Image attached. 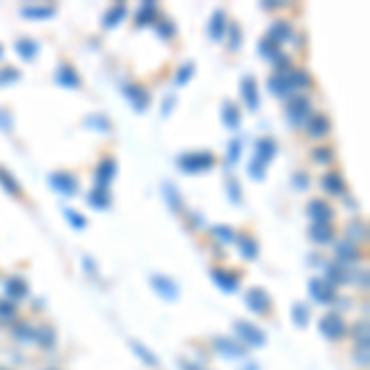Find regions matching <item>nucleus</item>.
Segmentation results:
<instances>
[{
  "label": "nucleus",
  "instance_id": "864d4df0",
  "mask_svg": "<svg viewBox=\"0 0 370 370\" xmlns=\"http://www.w3.org/2000/svg\"><path fill=\"white\" fill-rule=\"evenodd\" d=\"M0 131H13V119H10V114L5 109H0Z\"/></svg>",
  "mask_w": 370,
  "mask_h": 370
},
{
  "label": "nucleus",
  "instance_id": "49530a36",
  "mask_svg": "<svg viewBox=\"0 0 370 370\" xmlns=\"http://www.w3.org/2000/svg\"><path fill=\"white\" fill-rule=\"evenodd\" d=\"M64 217H69V222H72V227H77V229L87 227V220H84L82 215L77 213V210H72V208H64Z\"/></svg>",
  "mask_w": 370,
  "mask_h": 370
},
{
  "label": "nucleus",
  "instance_id": "4c0bfd02",
  "mask_svg": "<svg viewBox=\"0 0 370 370\" xmlns=\"http://www.w3.org/2000/svg\"><path fill=\"white\" fill-rule=\"evenodd\" d=\"M213 234L220 239V242H232V239H237L234 229L227 227V225H215V227H213Z\"/></svg>",
  "mask_w": 370,
  "mask_h": 370
},
{
  "label": "nucleus",
  "instance_id": "5701e85b",
  "mask_svg": "<svg viewBox=\"0 0 370 370\" xmlns=\"http://www.w3.org/2000/svg\"><path fill=\"white\" fill-rule=\"evenodd\" d=\"M87 203L92 205L94 210H107L109 205H112V198H109V190H104V188H94V190H89Z\"/></svg>",
  "mask_w": 370,
  "mask_h": 370
},
{
  "label": "nucleus",
  "instance_id": "20e7f679",
  "mask_svg": "<svg viewBox=\"0 0 370 370\" xmlns=\"http://www.w3.org/2000/svg\"><path fill=\"white\" fill-rule=\"evenodd\" d=\"M318 331H321V336L328 338V341H338V338L346 333V323H343V318L338 316V314H326V316L318 321Z\"/></svg>",
  "mask_w": 370,
  "mask_h": 370
},
{
  "label": "nucleus",
  "instance_id": "a19ab883",
  "mask_svg": "<svg viewBox=\"0 0 370 370\" xmlns=\"http://www.w3.org/2000/svg\"><path fill=\"white\" fill-rule=\"evenodd\" d=\"M193 74H195V64H193V62H185L183 67L178 69V74H176V84H178V87H183V84H188Z\"/></svg>",
  "mask_w": 370,
  "mask_h": 370
},
{
  "label": "nucleus",
  "instance_id": "0eeeda50",
  "mask_svg": "<svg viewBox=\"0 0 370 370\" xmlns=\"http://www.w3.org/2000/svg\"><path fill=\"white\" fill-rule=\"evenodd\" d=\"M234 331H237V336L242 338L247 346H264V341H267V333H264L262 328L254 326V323L237 321L234 323Z\"/></svg>",
  "mask_w": 370,
  "mask_h": 370
},
{
  "label": "nucleus",
  "instance_id": "1a4fd4ad",
  "mask_svg": "<svg viewBox=\"0 0 370 370\" xmlns=\"http://www.w3.org/2000/svg\"><path fill=\"white\" fill-rule=\"evenodd\" d=\"M239 94H242V102L247 104L249 112H257V107H259V89H257V79H254L252 74L242 77V82H239Z\"/></svg>",
  "mask_w": 370,
  "mask_h": 370
},
{
  "label": "nucleus",
  "instance_id": "ea45409f",
  "mask_svg": "<svg viewBox=\"0 0 370 370\" xmlns=\"http://www.w3.org/2000/svg\"><path fill=\"white\" fill-rule=\"evenodd\" d=\"M239 153H242V138H232L227 146V166H234V163H237Z\"/></svg>",
  "mask_w": 370,
  "mask_h": 370
},
{
  "label": "nucleus",
  "instance_id": "a18cd8bd",
  "mask_svg": "<svg viewBox=\"0 0 370 370\" xmlns=\"http://www.w3.org/2000/svg\"><path fill=\"white\" fill-rule=\"evenodd\" d=\"M239 42H242V30H239V25H229V49L232 52H237L239 49Z\"/></svg>",
  "mask_w": 370,
  "mask_h": 370
},
{
  "label": "nucleus",
  "instance_id": "72a5a7b5",
  "mask_svg": "<svg viewBox=\"0 0 370 370\" xmlns=\"http://www.w3.org/2000/svg\"><path fill=\"white\" fill-rule=\"evenodd\" d=\"M84 126L87 129H94V131H112V124H109L107 117H102V114H92V117H87V121H84Z\"/></svg>",
  "mask_w": 370,
  "mask_h": 370
},
{
  "label": "nucleus",
  "instance_id": "603ef678",
  "mask_svg": "<svg viewBox=\"0 0 370 370\" xmlns=\"http://www.w3.org/2000/svg\"><path fill=\"white\" fill-rule=\"evenodd\" d=\"M15 336H18V341H32L35 328L32 326H18L15 328Z\"/></svg>",
  "mask_w": 370,
  "mask_h": 370
},
{
  "label": "nucleus",
  "instance_id": "6e6552de",
  "mask_svg": "<svg viewBox=\"0 0 370 370\" xmlns=\"http://www.w3.org/2000/svg\"><path fill=\"white\" fill-rule=\"evenodd\" d=\"M49 185H52V188L57 190V193L67 195V198H72V195L79 190L77 178H74L72 173H67V171H57V173H52V176H49Z\"/></svg>",
  "mask_w": 370,
  "mask_h": 370
},
{
  "label": "nucleus",
  "instance_id": "aec40b11",
  "mask_svg": "<svg viewBox=\"0 0 370 370\" xmlns=\"http://www.w3.org/2000/svg\"><path fill=\"white\" fill-rule=\"evenodd\" d=\"M25 294H28V284H25V279H20V277L5 279V297H8L10 302L25 299Z\"/></svg>",
  "mask_w": 370,
  "mask_h": 370
},
{
  "label": "nucleus",
  "instance_id": "423d86ee",
  "mask_svg": "<svg viewBox=\"0 0 370 370\" xmlns=\"http://www.w3.org/2000/svg\"><path fill=\"white\" fill-rule=\"evenodd\" d=\"M306 215L314 220V225H331V220L336 217L333 208L326 203V200H321V198H316V200H311V203H309Z\"/></svg>",
  "mask_w": 370,
  "mask_h": 370
},
{
  "label": "nucleus",
  "instance_id": "6e6d98bb",
  "mask_svg": "<svg viewBox=\"0 0 370 370\" xmlns=\"http://www.w3.org/2000/svg\"><path fill=\"white\" fill-rule=\"evenodd\" d=\"M178 366H181V370H205V368H200V366H193V363H185V361H181Z\"/></svg>",
  "mask_w": 370,
  "mask_h": 370
},
{
  "label": "nucleus",
  "instance_id": "e433bc0d",
  "mask_svg": "<svg viewBox=\"0 0 370 370\" xmlns=\"http://www.w3.org/2000/svg\"><path fill=\"white\" fill-rule=\"evenodd\" d=\"M326 279L328 284H331V287H336V284H343L346 282V269L341 267V264H331V267L326 269Z\"/></svg>",
  "mask_w": 370,
  "mask_h": 370
},
{
  "label": "nucleus",
  "instance_id": "39448f33",
  "mask_svg": "<svg viewBox=\"0 0 370 370\" xmlns=\"http://www.w3.org/2000/svg\"><path fill=\"white\" fill-rule=\"evenodd\" d=\"M244 304H247V309H252L254 314H267L269 306H272V299H269L267 289L252 287V289H247V294H244Z\"/></svg>",
  "mask_w": 370,
  "mask_h": 370
},
{
  "label": "nucleus",
  "instance_id": "a878e982",
  "mask_svg": "<svg viewBox=\"0 0 370 370\" xmlns=\"http://www.w3.org/2000/svg\"><path fill=\"white\" fill-rule=\"evenodd\" d=\"M222 121H225V126H227V129H237L239 109H237V104H234V102H225L222 104Z\"/></svg>",
  "mask_w": 370,
  "mask_h": 370
},
{
  "label": "nucleus",
  "instance_id": "ddd939ff",
  "mask_svg": "<svg viewBox=\"0 0 370 370\" xmlns=\"http://www.w3.org/2000/svg\"><path fill=\"white\" fill-rule=\"evenodd\" d=\"M114 176H117V161H114L112 156H107L102 163H99L97 176H94V181H97V188L107 190L109 185H112V181H114Z\"/></svg>",
  "mask_w": 370,
  "mask_h": 370
},
{
  "label": "nucleus",
  "instance_id": "09e8293b",
  "mask_svg": "<svg viewBox=\"0 0 370 370\" xmlns=\"http://www.w3.org/2000/svg\"><path fill=\"white\" fill-rule=\"evenodd\" d=\"M314 161L316 163H331L333 161V151L331 148H316V151H314Z\"/></svg>",
  "mask_w": 370,
  "mask_h": 370
},
{
  "label": "nucleus",
  "instance_id": "2eb2a0df",
  "mask_svg": "<svg viewBox=\"0 0 370 370\" xmlns=\"http://www.w3.org/2000/svg\"><path fill=\"white\" fill-rule=\"evenodd\" d=\"M210 274H213L215 284H217V287L222 289V292H234V289L239 287V274H237V272H229V269L215 267Z\"/></svg>",
  "mask_w": 370,
  "mask_h": 370
},
{
  "label": "nucleus",
  "instance_id": "cd10ccee",
  "mask_svg": "<svg viewBox=\"0 0 370 370\" xmlns=\"http://www.w3.org/2000/svg\"><path fill=\"white\" fill-rule=\"evenodd\" d=\"M237 239H239V254H242L244 259H254V257H257V252H259L257 239L249 237V234H242V237H237Z\"/></svg>",
  "mask_w": 370,
  "mask_h": 370
},
{
  "label": "nucleus",
  "instance_id": "b1692460",
  "mask_svg": "<svg viewBox=\"0 0 370 370\" xmlns=\"http://www.w3.org/2000/svg\"><path fill=\"white\" fill-rule=\"evenodd\" d=\"M15 49H18V54L25 59V62H30V59L37 57V49L40 47H37V42H35V40L23 37V40H18V42H15Z\"/></svg>",
  "mask_w": 370,
  "mask_h": 370
},
{
  "label": "nucleus",
  "instance_id": "2f4dec72",
  "mask_svg": "<svg viewBox=\"0 0 370 370\" xmlns=\"http://www.w3.org/2000/svg\"><path fill=\"white\" fill-rule=\"evenodd\" d=\"M0 188H3L8 195H20V193H23V190H20V185L15 183L13 173L5 171V168H0Z\"/></svg>",
  "mask_w": 370,
  "mask_h": 370
},
{
  "label": "nucleus",
  "instance_id": "79ce46f5",
  "mask_svg": "<svg viewBox=\"0 0 370 370\" xmlns=\"http://www.w3.org/2000/svg\"><path fill=\"white\" fill-rule=\"evenodd\" d=\"M156 30H158V35H161L163 40H171L173 35H176V25L171 23V20H156Z\"/></svg>",
  "mask_w": 370,
  "mask_h": 370
},
{
  "label": "nucleus",
  "instance_id": "de8ad7c7",
  "mask_svg": "<svg viewBox=\"0 0 370 370\" xmlns=\"http://www.w3.org/2000/svg\"><path fill=\"white\" fill-rule=\"evenodd\" d=\"M131 348L138 353V356H141V361H146V363H148V366H156V363H158V361H156V356H153L151 351H146V348H143L141 343L133 341V343H131Z\"/></svg>",
  "mask_w": 370,
  "mask_h": 370
},
{
  "label": "nucleus",
  "instance_id": "f03ea898",
  "mask_svg": "<svg viewBox=\"0 0 370 370\" xmlns=\"http://www.w3.org/2000/svg\"><path fill=\"white\" fill-rule=\"evenodd\" d=\"M215 166V156L210 151H190L178 158V168L185 173H203Z\"/></svg>",
  "mask_w": 370,
  "mask_h": 370
},
{
  "label": "nucleus",
  "instance_id": "f704fd0d",
  "mask_svg": "<svg viewBox=\"0 0 370 370\" xmlns=\"http://www.w3.org/2000/svg\"><path fill=\"white\" fill-rule=\"evenodd\" d=\"M163 195H166V203L171 205L173 210H181V193H178V188L173 183H163Z\"/></svg>",
  "mask_w": 370,
  "mask_h": 370
},
{
  "label": "nucleus",
  "instance_id": "a211bd4d",
  "mask_svg": "<svg viewBox=\"0 0 370 370\" xmlns=\"http://www.w3.org/2000/svg\"><path fill=\"white\" fill-rule=\"evenodd\" d=\"M225 30H227V15H225V10H215L208 25V35L215 42H220V40L225 37Z\"/></svg>",
  "mask_w": 370,
  "mask_h": 370
},
{
  "label": "nucleus",
  "instance_id": "5fc2aeb1",
  "mask_svg": "<svg viewBox=\"0 0 370 370\" xmlns=\"http://www.w3.org/2000/svg\"><path fill=\"white\" fill-rule=\"evenodd\" d=\"M294 185H297V188H302V190L306 188V185H309V183H306V173H302V176H297V183H294Z\"/></svg>",
  "mask_w": 370,
  "mask_h": 370
},
{
  "label": "nucleus",
  "instance_id": "9b49d317",
  "mask_svg": "<svg viewBox=\"0 0 370 370\" xmlns=\"http://www.w3.org/2000/svg\"><path fill=\"white\" fill-rule=\"evenodd\" d=\"M121 92H124V97L131 102V107L136 109V112H146L148 109V92L141 87V84H124Z\"/></svg>",
  "mask_w": 370,
  "mask_h": 370
},
{
  "label": "nucleus",
  "instance_id": "4d7b16f0",
  "mask_svg": "<svg viewBox=\"0 0 370 370\" xmlns=\"http://www.w3.org/2000/svg\"><path fill=\"white\" fill-rule=\"evenodd\" d=\"M279 5H282V3H277V0H267V3H264V8H279Z\"/></svg>",
  "mask_w": 370,
  "mask_h": 370
},
{
  "label": "nucleus",
  "instance_id": "6ab92c4d",
  "mask_svg": "<svg viewBox=\"0 0 370 370\" xmlns=\"http://www.w3.org/2000/svg\"><path fill=\"white\" fill-rule=\"evenodd\" d=\"M306 131H309V136L321 138V136H326V133L331 131V121H328V117L318 114V117H311L306 121Z\"/></svg>",
  "mask_w": 370,
  "mask_h": 370
},
{
  "label": "nucleus",
  "instance_id": "c03bdc74",
  "mask_svg": "<svg viewBox=\"0 0 370 370\" xmlns=\"http://www.w3.org/2000/svg\"><path fill=\"white\" fill-rule=\"evenodd\" d=\"M20 79V69H15V67H5V69H0V87L3 84H13V82H18Z\"/></svg>",
  "mask_w": 370,
  "mask_h": 370
},
{
  "label": "nucleus",
  "instance_id": "4468645a",
  "mask_svg": "<svg viewBox=\"0 0 370 370\" xmlns=\"http://www.w3.org/2000/svg\"><path fill=\"white\" fill-rule=\"evenodd\" d=\"M213 346H215V351H220L225 358H229V361H239V358H244V348L239 346L234 338H215Z\"/></svg>",
  "mask_w": 370,
  "mask_h": 370
},
{
  "label": "nucleus",
  "instance_id": "7ed1b4c3",
  "mask_svg": "<svg viewBox=\"0 0 370 370\" xmlns=\"http://www.w3.org/2000/svg\"><path fill=\"white\" fill-rule=\"evenodd\" d=\"M287 119L294 126H306V121L311 119V102L306 97H292L287 102Z\"/></svg>",
  "mask_w": 370,
  "mask_h": 370
},
{
  "label": "nucleus",
  "instance_id": "c756f323",
  "mask_svg": "<svg viewBox=\"0 0 370 370\" xmlns=\"http://www.w3.org/2000/svg\"><path fill=\"white\" fill-rule=\"evenodd\" d=\"M54 13H57L54 5H37V8H35V5H25L23 8L25 18H52Z\"/></svg>",
  "mask_w": 370,
  "mask_h": 370
},
{
  "label": "nucleus",
  "instance_id": "3c124183",
  "mask_svg": "<svg viewBox=\"0 0 370 370\" xmlns=\"http://www.w3.org/2000/svg\"><path fill=\"white\" fill-rule=\"evenodd\" d=\"M227 193H229V200H232V203H239V200H242V190H239V185L234 178H229L227 181Z\"/></svg>",
  "mask_w": 370,
  "mask_h": 370
},
{
  "label": "nucleus",
  "instance_id": "bb28decb",
  "mask_svg": "<svg viewBox=\"0 0 370 370\" xmlns=\"http://www.w3.org/2000/svg\"><path fill=\"white\" fill-rule=\"evenodd\" d=\"M336 254H338V264L341 262H356L358 259V244H353V242H341L336 247Z\"/></svg>",
  "mask_w": 370,
  "mask_h": 370
},
{
  "label": "nucleus",
  "instance_id": "9d476101",
  "mask_svg": "<svg viewBox=\"0 0 370 370\" xmlns=\"http://www.w3.org/2000/svg\"><path fill=\"white\" fill-rule=\"evenodd\" d=\"M309 294H311V299L318 304H331L333 299H336V289H333L326 279H311V282H309Z\"/></svg>",
  "mask_w": 370,
  "mask_h": 370
},
{
  "label": "nucleus",
  "instance_id": "f257e3e1",
  "mask_svg": "<svg viewBox=\"0 0 370 370\" xmlns=\"http://www.w3.org/2000/svg\"><path fill=\"white\" fill-rule=\"evenodd\" d=\"M274 156H277V141H274V138H259L254 158L247 166V173L254 181H264V173H267V166L272 163Z\"/></svg>",
  "mask_w": 370,
  "mask_h": 370
},
{
  "label": "nucleus",
  "instance_id": "f3484780",
  "mask_svg": "<svg viewBox=\"0 0 370 370\" xmlns=\"http://www.w3.org/2000/svg\"><path fill=\"white\" fill-rule=\"evenodd\" d=\"M269 92H272L274 97H292L294 84H292V79H289V72L274 74V77L269 79Z\"/></svg>",
  "mask_w": 370,
  "mask_h": 370
},
{
  "label": "nucleus",
  "instance_id": "7c9ffc66",
  "mask_svg": "<svg viewBox=\"0 0 370 370\" xmlns=\"http://www.w3.org/2000/svg\"><path fill=\"white\" fill-rule=\"evenodd\" d=\"M153 20H158V8H156V3H143V8L138 10L136 25H151Z\"/></svg>",
  "mask_w": 370,
  "mask_h": 370
},
{
  "label": "nucleus",
  "instance_id": "58836bf2",
  "mask_svg": "<svg viewBox=\"0 0 370 370\" xmlns=\"http://www.w3.org/2000/svg\"><path fill=\"white\" fill-rule=\"evenodd\" d=\"M289 79H292L294 89L299 87H311V77H309L304 69H294V72H289Z\"/></svg>",
  "mask_w": 370,
  "mask_h": 370
},
{
  "label": "nucleus",
  "instance_id": "473e14b6",
  "mask_svg": "<svg viewBox=\"0 0 370 370\" xmlns=\"http://www.w3.org/2000/svg\"><path fill=\"white\" fill-rule=\"evenodd\" d=\"M366 237H368L366 225H363L361 220H353V222L348 225V242L358 244V242H363V239H366Z\"/></svg>",
  "mask_w": 370,
  "mask_h": 370
},
{
  "label": "nucleus",
  "instance_id": "37998d69",
  "mask_svg": "<svg viewBox=\"0 0 370 370\" xmlns=\"http://www.w3.org/2000/svg\"><path fill=\"white\" fill-rule=\"evenodd\" d=\"M292 314H294V323H297V326H306V321H309V309L304 306V304H294Z\"/></svg>",
  "mask_w": 370,
  "mask_h": 370
},
{
  "label": "nucleus",
  "instance_id": "393cba45",
  "mask_svg": "<svg viewBox=\"0 0 370 370\" xmlns=\"http://www.w3.org/2000/svg\"><path fill=\"white\" fill-rule=\"evenodd\" d=\"M309 237H311L314 242H318V244L331 242V239H333L331 225H311V229H309Z\"/></svg>",
  "mask_w": 370,
  "mask_h": 370
},
{
  "label": "nucleus",
  "instance_id": "bf43d9fd",
  "mask_svg": "<svg viewBox=\"0 0 370 370\" xmlns=\"http://www.w3.org/2000/svg\"><path fill=\"white\" fill-rule=\"evenodd\" d=\"M0 57H3V47H0Z\"/></svg>",
  "mask_w": 370,
  "mask_h": 370
},
{
  "label": "nucleus",
  "instance_id": "13d9d810",
  "mask_svg": "<svg viewBox=\"0 0 370 370\" xmlns=\"http://www.w3.org/2000/svg\"><path fill=\"white\" fill-rule=\"evenodd\" d=\"M247 370H257V366H249V368H247Z\"/></svg>",
  "mask_w": 370,
  "mask_h": 370
},
{
  "label": "nucleus",
  "instance_id": "dca6fc26",
  "mask_svg": "<svg viewBox=\"0 0 370 370\" xmlns=\"http://www.w3.org/2000/svg\"><path fill=\"white\" fill-rule=\"evenodd\" d=\"M57 84L59 87H67V89H79L82 79H79V72L72 67V64H59L57 67Z\"/></svg>",
  "mask_w": 370,
  "mask_h": 370
},
{
  "label": "nucleus",
  "instance_id": "8fccbe9b",
  "mask_svg": "<svg viewBox=\"0 0 370 370\" xmlns=\"http://www.w3.org/2000/svg\"><path fill=\"white\" fill-rule=\"evenodd\" d=\"M15 318V306L10 302H0V321H13Z\"/></svg>",
  "mask_w": 370,
  "mask_h": 370
},
{
  "label": "nucleus",
  "instance_id": "f8f14e48",
  "mask_svg": "<svg viewBox=\"0 0 370 370\" xmlns=\"http://www.w3.org/2000/svg\"><path fill=\"white\" fill-rule=\"evenodd\" d=\"M151 287L156 289V294H161L166 302H176V299H178V284L173 282V279L161 277V274H153Z\"/></svg>",
  "mask_w": 370,
  "mask_h": 370
},
{
  "label": "nucleus",
  "instance_id": "4be33fe9",
  "mask_svg": "<svg viewBox=\"0 0 370 370\" xmlns=\"http://www.w3.org/2000/svg\"><path fill=\"white\" fill-rule=\"evenodd\" d=\"M289 37H292V25H289L287 20H274L272 28H269V32H267V40H272L274 44H279Z\"/></svg>",
  "mask_w": 370,
  "mask_h": 370
},
{
  "label": "nucleus",
  "instance_id": "052dcab7",
  "mask_svg": "<svg viewBox=\"0 0 370 370\" xmlns=\"http://www.w3.org/2000/svg\"><path fill=\"white\" fill-rule=\"evenodd\" d=\"M0 370H5V368H0Z\"/></svg>",
  "mask_w": 370,
  "mask_h": 370
},
{
  "label": "nucleus",
  "instance_id": "c85d7f7f",
  "mask_svg": "<svg viewBox=\"0 0 370 370\" xmlns=\"http://www.w3.org/2000/svg\"><path fill=\"white\" fill-rule=\"evenodd\" d=\"M124 18H126V5H121V3L114 5V8L104 15V28H117Z\"/></svg>",
  "mask_w": 370,
  "mask_h": 370
},
{
  "label": "nucleus",
  "instance_id": "c9c22d12",
  "mask_svg": "<svg viewBox=\"0 0 370 370\" xmlns=\"http://www.w3.org/2000/svg\"><path fill=\"white\" fill-rule=\"evenodd\" d=\"M259 54L267 59H272V62H277L279 57H282V52H279V44H274L272 40L264 37L262 42H259Z\"/></svg>",
  "mask_w": 370,
  "mask_h": 370
},
{
  "label": "nucleus",
  "instance_id": "412c9836",
  "mask_svg": "<svg viewBox=\"0 0 370 370\" xmlns=\"http://www.w3.org/2000/svg\"><path fill=\"white\" fill-rule=\"evenodd\" d=\"M321 188L326 190L328 195H343L346 193V181H343L341 173H326L321 178Z\"/></svg>",
  "mask_w": 370,
  "mask_h": 370
}]
</instances>
